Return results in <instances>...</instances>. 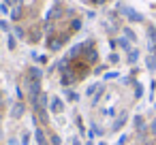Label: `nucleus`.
<instances>
[{"label": "nucleus", "mask_w": 156, "mask_h": 145, "mask_svg": "<svg viewBox=\"0 0 156 145\" xmlns=\"http://www.w3.org/2000/svg\"><path fill=\"white\" fill-rule=\"evenodd\" d=\"M34 105H37V109H39V111H43V109H45V105H47V96H45V94H39V96H37V100H34Z\"/></svg>", "instance_id": "1"}, {"label": "nucleus", "mask_w": 156, "mask_h": 145, "mask_svg": "<svg viewBox=\"0 0 156 145\" xmlns=\"http://www.w3.org/2000/svg\"><path fill=\"white\" fill-rule=\"evenodd\" d=\"M135 126H137V128H143V119L137 117V119H135Z\"/></svg>", "instance_id": "8"}, {"label": "nucleus", "mask_w": 156, "mask_h": 145, "mask_svg": "<svg viewBox=\"0 0 156 145\" xmlns=\"http://www.w3.org/2000/svg\"><path fill=\"white\" fill-rule=\"evenodd\" d=\"M20 15H22V9H20V7H17V9H15V11H13V19H17V17H20Z\"/></svg>", "instance_id": "6"}, {"label": "nucleus", "mask_w": 156, "mask_h": 145, "mask_svg": "<svg viewBox=\"0 0 156 145\" xmlns=\"http://www.w3.org/2000/svg\"><path fill=\"white\" fill-rule=\"evenodd\" d=\"M30 75H32V77H37V79H39V77H41V71H39V68H32V73H30Z\"/></svg>", "instance_id": "7"}, {"label": "nucleus", "mask_w": 156, "mask_h": 145, "mask_svg": "<svg viewBox=\"0 0 156 145\" xmlns=\"http://www.w3.org/2000/svg\"><path fill=\"white\" fill-rule=\"evenodd\" d=\"M51 109H54V111H60V109H62V102H60V100H54V102H51Z\"/></svg>", "instance_id": "3"}, {"label": "nucleus", "mask_w": 156, "mask_h": 145, "mask_svg": "<svg viewBox=\"0 0 156 145\" xmlns=\"http://www.w3.org/2000/svg\"><path fill=\"white\" fill-rule=\"evenodd\" d=\"M22 111H24L22 105H15V107H13V113H15V115H22Z\"/></svg>", "instance_id": "4"}, {"label": "nucleus", "mask_w": 156, "mask_h": 145, "mask_svg": "<svg viewBox=\"0 0 156 145\" xmlns=\"http://www.w3.org/2000/svg\"><path fill=\"white\" fill-rule=\"evenodd\" d=\"M34 134H37V141H39L41 145H45V136H43V130H37Z\"/></svg>", "instance_id": "2"}, {"label": "nucleus", "mask_w": 156, "mask_h": 145, "mask_svg": "<svg viewBox=\"0 0 156 145\" xmlns=\"http://www.w3.org/2000/svg\"><path fill=\"white\" fill-rule=\"evenodd\" d=\"M88 60L90 62H96V51H88Z\"/></svg>", "instance_id": "5"}, {"label": "nucleus", "mask_w": 156, "mask_h": 145, "mask_svg": "<svg viewBox=\"0 0 156 145\" xmlns=\"http://www.w3.org/2000/svg\"><path fill=\"white\" fill-rule=\"evenodd\" d=\"M137 58H139V54H137V51H130V62H135Z\"/></svg>", "instance_id": "9"}, {"label": "nucleus", "mask_w": 156, "mask_h": 145, "mask_svg": "<svg viewBox=\"0 0 156 145\" xmlns=\"http://www.w3.org/2000/svg\"><path fill=\"white\" fill-rule=\"evenodd\" d=\"M152 130L156 132V119H152Z\"/></svg>", "instance_id": "11"}, {"label": "nucleus", "mask_w": 156, "mask_h": 145, "mask_svg": "<svg viewBox=\"0 0 156 145\" xmlns=\"http://www.w3.org/2000/svg\"><path fill=\"white\" fill-rule=\"evenodd\" d=\"M51 141H54V145H60V139H58V136H54Z\"/></svg>", "instance_id": "10"}]
</instances>
